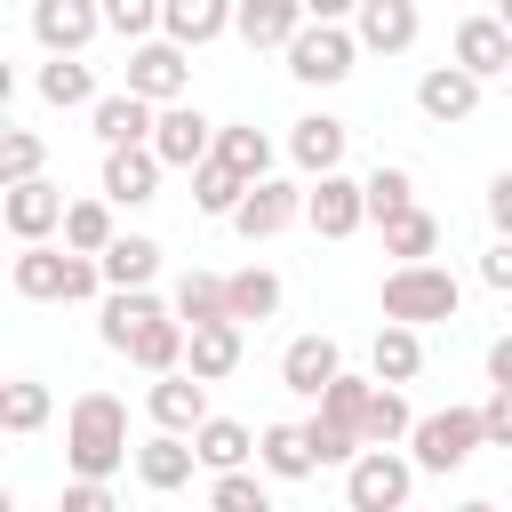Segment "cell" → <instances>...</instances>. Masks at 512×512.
Listing matches in <instances>:
<instances>
[{
    "label": "cell",
    "instance_id": "obj_44",
    "mask_svg": "<svg viewBox=\"0 0 512 512\" xmlns=\"http://www.w3.org/2000/svg\"><path fill=\"white\" fill-rule=\"evenodd\" d=\"M96 8H104V32H120V40L160 32V0H96Z\"/></svg>",
    "mask_w": 512,
    "mask_h": 512
},
{
    "label": "cell",
    "instance_id": "obj_27",
    "mask_svg": "<svg viewBox=\"0 0 512 512\" xmlns=\"http://www.w3.org/2000/svg\"><path fill=\"white\" fill-rule=\"evenodd\" d=\"M224 312L248 328V320H272L280 312V272H264V264H240V272H224Z\"/></svg>",
    "mask_w": 512,
    "mask_h": 512
},
{
    "label": "cell",
    "instance_id": "obj_15",
    "mask_svg": "<svg viewBox=\"0 0 512 512\" xmlns=\"http://www.w3.org/2000/svg\"><path fill=\"white\" fill-rule=\"evenodd\" d=\"M240 352H248V328H240V320H200V328H184V368H192L200 384H224V376L240 368Z\"/></svg>",
    "mask_w": 512,
    "mask_h": 512
},
{
    "label": "cell",
    "instance_id": "obj_40",
    "mask_svg": "<svg viewBox=\"0 0 512 512\" xmlns=\"http://www.w3.org/2000/svg\"><path fill=\"white\" fill-rule=\"evenodd\" d=\"M168 312H176L184 328H200V320H232V312H224V280H216V272H184Z\"/></svg>",
    "mask_w": 512,
    "mask_h": 512
},
{
    "label": "cell",
    "instance_id": "obj_29",
    "mask_svg": "<svg viewBox=\"0 0 512 512\" xmlns=\"http://www.w3.org/2000/svg\"><path fill=\"white\" fill-rule=\"evenodd\" d=\"M296 24H304L296 0H232V32H240L248 48H280Z\"/></svg>",
    "mask_w": 512,
    "mask_h": 512
},
{
    "label": "cell",
    "instance_id": "obj_1",
    "mask_svg": "<svg viewBox=\"0 0 512 512\" xmlns=\"http://www.w3.org/2000/svg\"><path fill=\"white\" fill-rule=\"evenodd\" d=\"M64 464L112 480V472L128 464V400H112V392H80L72 416H64Z\"/></svg>",
    "mask_w": 512,
    "mask_h": 512
},
{
    "label": "cell",
    "instance_id": "obj_54",
    "mask_svg": "<svg viewBox=\"0 0 512 512\" xmlns=\"http://www.w3.org/2000/svg\"><path fill=\"white\" fill-rule=\"evenodd\" d=\"M504 88H512V72H504Z\"/></svg>",
    "mask_w": 512,
    "mask_h": 512
},
{
    "label": "cell",
    "instance_id": "obj_13",
    "mask_svg": "<svg viewBox=\"0 0 512 512\" xmlns=\"http://www.w3.org/2000/svg\"><path fill=\"white\" fill-rule=\"evenodd\" d=\"M96 32H104V8L96 0H32V40L48 56H80Z\"/></svg>",
    "mask_w": 512,
    "mask_h": 512
},
{
    "label": "cell",
    "instance_id": "obj_41",
    "mask_svg": "<svg viewBox=\"0 0 512 512\" xmlns=\"http://www.w3.org/2000/svg\"><path fill=\"white\" fill-rule=\"evenodd\" d=\"M304 448H312V464H352V456H360V432L312 408V416H304Z\"/></svg>",
    "mask_w": 512,
    "mask_h": 512
},
{
    "label": "cell",
    "instance_id": "obj_30",
    "mask_svg": "<svg viewBox=\"0 0 512 512\" xmlns=\"http://www.w3.org/2000/svg\"><path fill=\"white\" fill-rule=\"evenodd\" d=\"M208 152H216V160H224V168H240V176H248V184H256V176H272V136H264V128H256V120H224V128H216V144H208Z\"/></svg>",
    "mask_w": 512,
    "mask_h": 512
},
{
    "label": "cell",
    "instance_id": "obj_2",
    "mask_svg": "<svg viewBox=\"0 0 512 512\" xmlns=\"http://www.w3.org/2000/svg\"><path fill=\"white\" fill-rule=\"evenodd\" d=\"M8 280H16V296H32V304H88V296L104 288L96 256H80V248H48V240H24V256L8 264Z\"/></svg>",
    "mask_w": 512,
    "mask_h": 512
},
{
    "label": "cell",
    "instance_id": "obj_32",
    "mask_svg": "<svg viewBox=\"0 0 512 512\" xmlns=\"http://www.w3.org/2000/svg\"><path fill=\"white\" fill-rule=\"evenodd\" d=\"M408 400H400V384H368V408H360V448H392V440H408Z\"/></svg>",
    "mask_w": 512,
    "mask_h": 512
},
{
    "label": "cell",
    "instance_id": "obj_4",
    "mask_svg": "<svg viewBox=\"0 0 512 512\" xmlns=\"http://www.w3.org/2000/svg\"><path fill=\"white\" fill-rule=\"evenodd\" d=\"M280 56H288V72H296L304 88H336V80H352L360 40H352V24H320V16H304V24L280 40Z\"/></svg>",
    "mask_w": 512,
    "mask_h": 512
},
{
    "label": "cell",
    "instance_id": "obj_50",
    "mask_svg": "<svg viewBox=\"0 0 512 512\" xmlns=\"http://www.w3.org/2000/svg\"><path fill=\"white\" fill-rule=\"evenodd\" d=\"M296 8H304V16H320V24H352V8H360V0H296Z\"/></svg>",
    "mask_w": 512,
    "mask_h": 512
},
{
    "label": "cell",
    "instance_id": "obj_20",
    "mask_svg": "<svg viewBox=\"0 0 512 512\" xmlns=\"http://www.w3.org/2000/svg\"><path fill=\"white\" fill-rule=\"evenodd\" d=\"M344 368V344L336 336H288V352H280V384L296 392V400H320V384Z\"/></svg>",
    "mask_w": 512,
    "mask_h": 512
},
{
    "label": "cell",
    "instance_id": "obj_53",
    "mask_svg": "<svg viewBox=\"0 0 512 512\" xmlns=\"http://www.w3.org/2000/svg\"><path fill=\"white\" fill-rule=\"evenodd\" d=\"M8 504H16V496H8V480H0V512H8Z\"/></svg>",
    "mask_w": 512,
    "mask_h": 512
},
{
    "label": "cell",
    "instance_id": "obj_48",
    "mask_svg": "<svg viewBox=\"0 0 512 512\" xmlns=\"http://www.w3.org/2000/svg\"><path fill=\"white\" fill-rule=\"evenodd\" d=\"M488 224H496V232H512V168H496V176H488Z\"/></svg>",
    "mask_w": 512,
    "mask_h": 512
},
{
    "label": "cell",
    "instance_id": "obj_11",
    "mask_svg": "<svg viewBox=\"0 0 512 512\" xmlns=\"http://www.w3.org/2000/svg\"><path fill=\"white\" fill-rule=\"evenodd\" d=\"M160 152L152 144H104V200L112 208H144V200H160Z\"/></svg>",
    "mask_w": 512,
    "mask_h": 512
},
{
    "label": "cell",
    "instance_id": "obj_17",
    "mask_svg": "<svg viewBox=\"0 0 512 512\" xmlns=\"http://www.w3.org/2000/svg\"><path fill=\"white\" fill-rule=\"evenodd\" d=\"M416 112L440 120V128H448V120H472V112H480V80L448 56V64H432V72L416 80Z\"/></svg>",
    "mask_w": 512,
    "mask_h": 512
},
{
    "label": "cell",
    "instance_id": "obj_6",
    "mask_svg": "<svg viewBox=\"0 0 512 512\" xmlns=\"http://www.w3.org/2000/svg\"><path fill=\"white\" fill-rule=\"evenodd\" d=\"M408 488H416V464L400 456V440H392V448H360V456L344 464V504H352V512H400Z\"/></svg>",
    "mask_w": 512,
    "mask_h": 512
},
{
    "label": "cell",
    "instance_id": "obj_19",
    "mask_svg": "<svg viewBox=\"0 0 512 512\" xmlns=\"http://www.w3.org/2000/svg\"><path fill=\"white\" fill-rule=\"evenodd\" d=\"M448 56H456V64L472 72V80H504V72H512V32H504L496 16H464V24H456V48H448Z\"/></svg>",
    "mask_w": 512,
    "mask_h": 512
},
{
    "label": "cell",
    "instance_id": "obj_3",
    "mask_svg": "<svg viewBox=\"0 0 512 512\" xmlns=\"http://www.w3.org/2000/svg\"><path fill=\"white\" fill-rule=\"evenodd\" d=\"M456 304H464V280H456L448 264H432V256H416V264H392V272H384V320L432 328V320H456Z\"/></svg>",
    "mask_w": 512,
    "mask_h": 512
},
{
    "label": "cell",
    "instance_id": "obj_39",
    "mask_svg": "<svg viewBox=\"0 0 512 512\" xmlns=\"http://www.w3.org/2000/svg\"><path fill=\"white\" fill-rule=\"evenodd\" d=\"M64 248H80V256H96L104 240H112V200H64Z\"/></svg>",
    "mask_w": 512,
    "mask_h": 512
},
{
    "label": "cell",
    "instance_id": "obj_35",
    "mask_svg": "<svg viewBox=\"0 0 512 512\" xmlns=\"http://www.w3.org/2000/svg\"><path fill=\"white\" fill-rule=\"evenodd\" d=\"M40 96H48L56 112H80V104H96V72H88L80 56H48V64H40Z\"/></svg>",
    "mask_w": 512,
    "mask_h": 512
},
{
    "label": "cell",
    "instance_id": "obj_51",
    "mask_svg": "<svg viewBox=\"0 0 512 512\" xmlns=\"http://www.w3.org/2000/svg\"><path fill=\"white\" fill-rule=\"evenodd\" d=\"M8 96H16V72H8V56H0V112H8Z\"/></svg>",
    "mask_w": 512,
    "mask_h": 512
},
{
    "label": "cell",
    "instance_id": "obj_18",
    "mask_svg": "<svg viewBox=\"0 0 512 512\" xmlns=\"http://www.w3.org/2000/svg\"><path fill=\"white\" fill-rule=\"evenodd\" d=\"M144 416H152V424H168V432H192V424L208 416V384H200L192 368H160V376H152V392H144Z\"/></svg>",
    "mask_w": 512,
    "mask_h": 512
},
{
    "label": "cell",
    "instance_id": "obj_37",
    "mask_svg": "<svg viewBox=\"0 0 512 512\" xmlns=\"http://www.w3.org/2000/svg\"><path fill=\"white\" fill-rule=\"evenodd\" d=\"M408 200H416V176H408L400 160H376V168L360 176V208H368L376 224H384L392 208H408Z\"/></svg>",
    "mask_w": 512,
    "mask_h": 512
},
{
    "label": "cell",
    "instance_id": "obj_34",
    "mask_svg": "<svg viewBox=\"0 0 512 512\" xmlns=\"http://www.w3.org/2000/svg\"><path fill=\"white\" fill-rule=\"evenodd\" d=\"M432 248H440V216H424L416 200L384 216V256H400V264H416V256H432Z\"/></svg>",
    "mask_w": 512,
    "mask_h": 512
},
{
    "label": "cell",
    "instance_id": "obj_12",
    "mask_svg": "<svg viewBox=\"0 0 512 512\" xmlns=\"http://www.w3.org/2000/svg\"><path fill=\"white\" fill-rule=\"evenodd\" d=\"M416 32H424L416 0H360V8H352V40H360L368 56H408Z\"/></svg>",
    "mask_w": 512,
    "mask_h": 512
},
{
    "label": "cell",
    "instance_id": "obj_52",
    "mask_svg": "<svg viewBox=\"0 0 512 512\" xmlns=\"http://www.w3.org/2000/svg\"><path fill=\"white\" fill-rule=\"evenodd\" d=\"M496 24H504V32H512V0H496Z\"/></svg>",
    "mask_w": 512,
    "mask_h": 512
},
{
    "label": "cell",
    "instance_id": "obj_10",
    "mask_svg": "<svg viewBox=\"0 0 512 512\" xmlns=\"http://www.w3.org/2000/svg\"><path fill=\"white\" fill-rule=\"evenodd\" d=\"M304 224H312L320 240H352V232L368 224V208H360V176L320 168V176H312V192H304Z\"/></svg>",
    "mask_w": 512,
    "mask_h": 512
},
{
    "label": "cell",
    "instance_id": "obj_31",
    "mask_svg": "<svg viewBox=\"0 0 512 512\" xmlns=\"http://www.w3.org/2000/svg\"><path fill=\"white\" fill-rule=\"evenodd\" d=\"M152 312H168V304H160L152 288H104V320H96V336H104V344L120 352V344H128V336H136V328H144Z\"/></svg>",
    "mask_w": 512,
    "mask_h": 512
},
{
    "label": "cell",
    "instance_id": "obj_45",
    "mask_svg": "<svg viewBox=\"0 0 512 512\" xmlns=\"http://www.w3.org/2000/svg\"><path fill=\"white\" fill-rule=\"evenodd\" d=\"M480 448H512V384H488V400H480Z\"/></svg>",
    "mask_w": 512,
    "mask_h": 512
},
{
    "label": "cell",
    "instance_id": "obj_8",
    "mask_svg": "<svg viewBox=\"0 0 512 512\" xmlns=\"http://www.w3.org/2000/svg\"><path fill=\"white\" fill-rule=\"evenodd\" d=\"M296 216H304V184H288V176H256V184L232 200L224 224H232L240 240H272V232H288Z\"/></svg>",
    "mask_w": 512,
    "mask_h": 512
},
{
    "label": "cell",
    "instance_id": "obj_28",
    "mask_svg": "<svg viewBox=\"0 0 512 512\" xmlns=\"http://www.w3.org/2000/svg\"><path fill=\"white\" fill-rule=\"evenodd\" d=\"M120 352H128L144 376H160V368H184V320H176V312H152V320H144V328H136Z\"/></svg>",
    "mask_w": 512,
    "mask_h": 512
},
{
    "label": "cell",
    "instance_id": "obj_47",
    "mask_svg": "<svg viewBox=\"0 0 512 512\" xmlns=\"http://www.w3.org/2000/svg\"><path fill=\"white\" fill-rule=\"evenodd\" d=\"M480 280H488L496 296H512V232H496V248L480 256Z\"/></svg>",
    "mask_w": 512,
    "mask_h": 512
},
{
    "label": "cell",
    "instance_id": "obj_55",
    "mask_svg": "<svg viewBox=\"0 0 512 512\" xmlns=\"http://www.w3.org/2000/svg\"><path fill=\"white\" fill-rule=\"evenodd\" d=\"M0 392H8V384H0Z\"/></svg>",
    "mask_w": 512,
    "mask_h": 512
},
{
    "label": "cell",
    "instance_id": "obj_24",
    "mask_svg": "<svg viewBox=\"0 0 512 512\" xmlns=\"http://www.w3.org/2000/svg\"><path fill=\"white\" fill-rule=\"evenodd\" d=\"M344 144H352V128H344V120H328V112H312V120H296V128H288V160H296L304 176L344 168Z\"/></svg>",
    "mask_w": 512,
    "mask_h": 512
},
{
    "label": "cell",
    "instance_id": "obj_14",
    "mask_svg": "<svg viewBox=\"0 0 512 512\" xmlns=\"http://www.w3.org/2000/svg\"><path fill=\"white\" fill-rule=\"evenodd\" d=\"M0 224H8L16 240H48V232L64 224V192H56L48 176H24V184H0Z\"/></svg>",
    "mask_w": 512,
    "mask_h": 512
},
{
    "label": "cell",
    "instance_id": "obj_43",
    "mask_svg": "<svg viewBox=\"0 0 512 512\" xmlns=\"http://www.w3.org/2000/svg\"><path fill=\"white\" fill-rule=\"evenodd\" d=\"M48 168V144L32 136V128H8L0 120V184H24V176H40Z\"/></svg>",
    "mask_w": 512,
    "mask_h": 512
},
{
    "label": "cell",
    "instance_id": "obj_26",
    "mask_svg": "<svg viewBox=\"0 0 512 512\" xmlns=\"http://www.w3.org/2000/svg\"><path fill=\"white\" fill-rule=\"evenodd\" d=\"M192 456H200V472L248 464V456H256V432H248L240 416H200V424H192Z\"/></svg>",
    "mask_w": 512,
    "mask_h": 512
},
{
    "label": "cell",
    "instance_id": "obj_21",
    "mask_svg": "<svg viewBox=\"0 0 512 512\" xmlns=\"http://www.w3.org/2000/svg\"><path fill=\"white\" fill-rule=\"evenodd\" d=\"M96 272H104V288H152V280H160V240L112 232V240L96 248Z\"/></svg>",
    "mask_w": 512,
    "mask_h": 512
},
{
    "label": "cell",
    "instance_id": "obj_7",
    "mask_svg": "<svg viewBox=\"0 0 512 512\" xmlns=\"http://www.w3.org/2000/svg\"><path fill=\"white\" fill-rule=\"evenodd\" d=\"M120 88H136L144 104H176V96L192 88V48H176L168 32H160V40L144 32V40L128 48V72H120Z\"/></svg>",
    "mask_w": 512,
    "mask_h": 512
},
{
    "label": "cell",
    "instance_id": "obj_9",
    "mask_svg": "<svg viewBox=\"0 0 512 512\" xmlns=\"http://www.w3.org/2000/svg\"><path fill=\"white\" fill-rule=\"evenodd\" d=\"M152 152H160V168H192V160H208V144H216V120L200 112V104H160L152 112V136H144Z\"/></svg>",
    "mask_w": 512,
    "mask_h": 512
},
{
    "label": "cell",
    "instance_id": "obj_49",
    "mask_svg": "<svg viewBox=\"0 0 512 512\" xmlns=\"http://www.w3.org/2000/svg\"><path fill=\"white\" fill-rule=\"evenodd\" d=\"M488 384H512V328L488 344Z\"/></svg>",
    "mask_w": 512,
    "mask_h": 512
},
{
    "label": "cell",
    "instance_id": "obj_33",
    "mask_svg": "<svg viewBox=\"0 0 512 512\" xmlns=\"http://www.w3.org/2000/svg\"><path fill=\"white\" fill-rule=\"evenodd\" d=\"M256 464H264L272 480H304V472H320L312 448H304V424H264V432H256Z\"/></svg>",
    "mask_w": 512,
    "mask_h": 512
},
{
    "label": "cell",
    "instance_id": "obj_42",
    "mask_svg": "<svg viewBox=\"0 0 512 512\" xmlns=\"http://www.w3.org/2000/svg\"><path fill=\"white\" fill-rule=\"evenodd\" d=\"M208 504H216V512H264V504H272V488H264L256 472H240V464H224V472L208 480Z\"/></svg>",
    "mask_w": 512,
    "mask_h": 512
},
{
    "label": "cell",
    "instance_id": "obj_46",
    "mask_svg": "<svg viewBox=\"0 0 512 512\" xmlns=\"http://www.w3.org/2000/svg\"><path fill=\"white\" fill-rule=\"evenodd\" d=\"M64 512H112V480L72 472V480H64Z\"/></svg>",
    "mask_w": 512,
    "mask_h": 512
},
{
    "label": "cell",
    "instance_id": "obj_25",
    "mask_svg": "<svg viewBox=\"0 0 512 512\" xmlns=\"http://www.w3.org/2000/svg\"><path fill=\"white\" fill-rule=\"evenodd\" d=\"M160 32L176 48H208L216 32H232V0H160Z\"/></svg>",
    "mask_w": 512,
    "mask_h": 512
},
{
    "label": "cell",
    "instance_id": "obj_36",
    "mask_svg": "<svg viewBox=\"0 0 512 512\" xmlns=\"http://www.w3.org/2000/svg\"><path fill=\"white\" fill-rule=\"evenodd\" d=\"M240 192H248V176H240V168H224L216 152H208V160H192V208H200V216H232V200H240Z\"/></svg>",
    "mask_w": 512,
    "mask_h": 512
},
{
    "label": "cell",
    "instance_id": "obj_22",
    "mask_svg": "<svg viewBox=\"0 0 512 512\" xmlns=\"http://www.w3.org/2000/svg\"><path fill=\"white\" fill-rule=\"evenodd\" d=\"M152 112L160 104H144L136 88H112V96L88 104V128H96V144H144L152 136Z\"/></svg>",
    "mask_w": 512,
    "mask_h": 512
},
{
    "label": "cell",
    "instance_id": "obj_23",
    "mask_svg": "<svg viewBox=\"0 0 512 512\" xmlns=\"http://www.w3.org/2000/svg\"><path fill=\"white\" fill-rule=\"evenodd\" d=\"M368 368H376V384H416V376H424V328L384 320L376 344H368Z\"/></svg>",
    "mask_w": 512,
    "mask_h": 512
},
{
    "label": "cell",
    "instance_id": "obj_16",
    "mask_svg": "<svg viewBox=\"0 0 512 512\" xmlns=\"http://www.w3.org/2000/svg\"><path fill=\"white\" fill-rule=\"evenodd\" d=\"M200 472V456H192V432H152V440H136V480L152 488V496H176L184 480Z\"/></svg>",
    "mask_w": 512,
    "mask_h": 512
},
{
    "label": "cell",
    "instance_id": "obj_5",
    "mask_svg": "<svg viewBox=\"0 0 512 512\" xmlns=\"http://www.w3.org/2000/svg\"><path fill=\"white\" fill-rule=\"evenodd\" d=\"M472 448H480V408H432V416L408 424L416 472H456V464H472Z\"/></svg>",
    "mask_w": 512,
    "mask_h": 512
},
{
    "label": "cell",
    "instance_id": "obj_38",
    "mask_svg": "<svg viewBox=\"0 0 512 512\" xmlns=\"http://www.w3.org/2000/svg\"><path fill=\"white\" fill-rule=\"evenodd\" d=\"M48 416H56L48 384H32V376H8V392H0V432H40Z\"/></svg>",
    "mask_w": 512,
    "mask_h": 512
}]
</instances>
